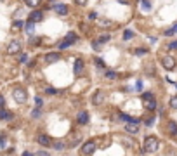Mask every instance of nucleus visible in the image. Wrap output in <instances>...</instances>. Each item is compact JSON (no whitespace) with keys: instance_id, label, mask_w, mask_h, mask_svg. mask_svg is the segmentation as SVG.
I'll use <instances>...</instances> for the list:
<instances>
[{"instance_id":"33","label":"nucleus","mask_w":177,"mask_h":156,"mask_svg":"<svg viewBox=\"0 0 177 156\" xmlns=\"http://www.w3.org/2000/svg\"><path fill=\"white\" fill-rule=\"evenodd\" d=\"M14 28L16 30H21L23 28V21H14Z\"/></svg>"},{"instance_id":"5","label":"nucleus","mask_w":177,"mask_h":156,"mask_svg":"<svg viewBox=\"0 0 177 156\" xmlns=\"http://www.w3.org/2000/svg\"><path fill=\"white\" fill-rule=\"evenodd\" d=\"M125 132L130 134V135L139 134V123L137 122H127V125H125Z\"/></svg>"},{"instance_id":"40","label":"nucleus","mask_w":177,"mask_h":156,"mask_svg":"<svg viewBox=\"0 0 177 156\" xmlns=\"http://www.w3.org/2000/svg\"><path fill=\"white\" fill-rule=\"evenodd\" d=\"M136 89H137V90L143 89V82H137V83H136Z\"/></svg>"},{"instance_id":"28","label":"nucleus","mask_w":177,"mask_h":156,"mask_svg":"<svg viewBox=\"0 0 177 156\" xmlns=\"http://www.w3.org/2000/svg\"><path fill=\"white\" fill-rule=\"evenodd\" d=\"M38 2H40V0H26V5H30V7H37Z\"/></svg>"},{"instance_id":"31","label":"nucleus","mask_w":177,"mask_h":156,"mask_svg":"<svg viewBox=\"0 0 177 156\" xmlns=\"http://www.w3.org/2000/svg\"><path fill=\"white\" fill-rule=\"evenodd\" d=\"M40 115H42V111H40V108H38V106H37V109H35V111L31 113V116H33V118H38V116H40Z\"/></svg>"},{"instance_id":"4","label":"nucleus","mask_w":177,"mask_h":156,"mask_svg":"<svg viewBox=\"0 0 177 156\" xmlns=\"http://www.w3.org/2000/svg\"><path fill=\"white\" fill-rule=\"evenodd\" d=\"M82 154H92V153L96 151V141H87L85 144L82 146Z\"/></svg>"},{"instance_id":"17","label":"nucleus","mask_w":177,"mask_h":156,"mask_svg":"<svg viewBox=\"0 0 177 156\" xmlns=\"http://www.w3.org/2000/svg\"><path fill=\"white\" fill-rule=\"evenodd\" d=\"M66 40H68L70 44H75V42L78 40V37H76V33H75V31H70V33L66 35Z\"/></svg>"},{"instance_id":"39","label":"nucleus","mask_w":177,"mask_h":156,"mask_svg":"<svg viewBox=\"0 0 177 156\" xmlns=\"http://www.w3.org/2000/svg\"><path fill=\"white\" fill-rule=\"evenodd\" d=\"M169 49H170V50H172V49H177V42H172V44L169 45Z\"/></svg>"},{"instance_id":"32","label":"nucleus","mask_w":177,"mask_h":156,"mask_svg":"<svg viewBox=\"0 0 177 156\" xmlns=\"http://www.w3.org/2000/svg\"><path fill=\"white\" fill-rule=\"evenodd\" d=\"M26 61H28V56H26V54H21V56H19V63H21V64H24Z\"/></svg>"},{"instance_id":"38","label":"nucleus","mask_w":177,"mask_h":156,"mask_svg":"<svg viewBox=\"0 0 177 156\" xmlns=\"http://www.w3.org/2000/svg\"><path fill=\"white\" fill-rule=\"evenodd\" d=\"M75 4H78V5H85V4H87V0H75Z\"/></svg>"},{"instance_id":"10","label":"nucleus","mask_w":177,"mask_h":156,"mask_svg":"<svg viewBox=\"0 0 177 156\" xmlns=\"http://www.w3.org/2000/svg\"><path fill=\"white\" fill-rule=\"evenodd\" d=\"M19 50H21V44H19L18 40H14V42H11V44H9V47H7L9 54H18Z\"/></svg>"},{"instance_id":"6","label":"nucleus","mask_w":177,"mask_h":156,"mask_svg":"<svg viewBox=\"0 0 177 156\" xmlns=\"http://www.w3.org/2000/svg\"><path fill=\"white\" fill-rule=\"evenodd\" d=\"M162 66L165 68V70H174V68H175V59H174L172 56H165L162 59Z\"/></svg>"},{"instance_id":"15","label":"nucleus","mask_w":177,"mask_h":156,"mask_svg":"<svg viewBox=\"0 0 177 156\" xmlns=\"http://www.w3.org/2000/svg\"><path fill=\"white\" fill-rule=\"evenodd\" d=\"M42 18H44V14H42L40 11H33V12L30 14V21H33V23L42 21Z\"/></svg>"},{"instance_id":"42","label":"nucleus","mask_w":177,"mask_h":156,"mask_svg":"<svg viewBox=\"0 0 177 156\" xmlns=\"http://www.w3.org/2000/svg\"><path fill=\"white\" fill-rule=\"evenodd\" d=\"M172 30H174V33H175V31H177V24H175V26H174Z\"/></svg>"},{"instance_id":"29","label":"nucleus","mask_w":177,"mask_h":156,"mask_svg":"<svg viewBox=\"0 0 177 156\" xmlns=\"http://www.w3.org/2000/svg\"><path fill=\"white\" fill-rule=\"evenodd\" d=\"M70 45H71V44H70L68 40H64V42H61V44H59V49H61V50H63V49H68Z\"/></svg>"},{"instance_id":"20","label":"nucleus","mask_w":177,"mask_h":156,"mask_svg":"<svg viewBox=\"0 0 177 156\" xmlns=\"http://www.w3.org/2000/svg\"><path fill=\"white\" fill-rule=\"evenodd\" d=\"M111 40V37H109L108 33H104V35H101V37H99V40H97V44L101 45V44H106V42H109Z\"/></svg>"},{"instance_id":"25","label":"nucleus","mask_w":177,"mask_h":156,"mask_svg":"<svg viewBox=\"0 0 177 156\" xmlns=\"http://www.w3.org/2000/svg\"><path fill=\"white\" fill-rule=\"evenodd\" d=\"M134 54H136V56H146V54H148V49H136V50H134Z\"/></svg>"},{"instance_id":"41","label":"nucleus","mask_w":177,"mask_h":156,"mask_svg":"<svg viewBox=\"0 0 177 156\" xmlns=\"http://www.w3.org/2000/svg\"><path fill=\"white\" fill-rule=\"evenodd\" d=\"M89 18H91V19H96V18H97V14H96V12H91V16H89Z\"/></svg>"},{"instance_id":"9","label":"nucleus","mask_w":177,"mask_h":156,"mask_svg":"<svg viewBox=\"0 0 177 156\" xmlns=\"http://www.w3.org/2000/svg\"><path fill=\"white\" fill-rule=\"evenodd\" d=\"M54 11L59 16H68L70 9H68V5H64V4H54Z\"/></svg>"},{"instance_id":"8","label":"nucleus","mask_w":177,"mask_h":156,"mask_svg":"<svg viewBox=\"0 0 177 156\" xmlns=\"http://www.w3.org/2000/svg\"><path fill=\"white\" fill-rule=\"evenodd\" d=\"M61 59V54L59 52H49L45 56V63L47 64H54V63H57V61Z\"/></svg>"},{"instance_id":"22","label":"nucleus","mask_w":177,"mask_h":156,"mask_svg":"<svg viewBox=\"0 0 177 156\" xmlns=\"http://www.w3.org/2000/svg\"><path fill=\"white\" fill-rule=\"evenodd\" d=\"M130 38H134V31L132 30H125L123 31V40H130Z\"/></svg>"},{"instance_id":"16","label":"nucleus","mask_w":177,"mask_h":156,"mask_svg":"<svg viewBox=\"0 0 177 156\" xmlns=\"http://www.w3.org/2000/svg\"><path fill=\"white\" fill-rule=\"evenodd\" d=\"M169 132H170V135H177V123L174 122H169Z\"/></svg>"},{"instance_id":"1","label":"nucleus","mask_w":177,"mask_h":156,"mask_svg":"<svg viewBox=\"0 0 177 156\" xmlns=\"http://www.w3.org/2000/svg\"><path fill=\"white\" fill-rule=\"evenodd\" d=\"M160 148V142L156 137H153V135H148L146 139H144V148L141 153H156Z\"/></svg>"},{"instance_id":"27","label":"nucleus","mask_w":177,"mask_h":156,"mask_svg":"<svg viewBox=\"0 0 177 156\" xmlns=\"http://www.w3.org/2000/svg\"><path fill=\"white\" fill-rule=\"evenodd\" d=\"M170 108H174V109H177V96H174L172 99H170Z\"/></svg>"},{"instance_id":"35","label":"nucleus","mask_w":177,"mask_h":156,"mask_svg":"<svg viewBox=\"0 0 177 156\" xmlns=\"http://www.w3.org/2000/svg\"><path fill=\"white\" fill-rule=\"evenodd\" d=\"M96 66L97 68H104V61L102 59H96Z\"/></svg>"},{"instance_id":"19","label":"nucleus","mask_w":177,"mask_h":156,"mask_svg":"<svg viewBox=\"0 0 177 156\" xmlns=\"http://www.w3.org/2000/svg\"><path fill=\"white\" fill-rule=\"evenodd\" d=\"M24 30H26L28 33H33V30H35V23L28 19V23H26V24H24Z\"/></svg>"},{"instance_id":"30","label":"nucleus","mask_w":177,"mask_h":156,"mask_svg":"<svg viewBox=\"0 0 177 156\" xmlns=\"http://www.w3.org/2000/svg\"><path fill=\"white\" fill-rule=\"evenodd\" d=\"M45 92L49 94V96H54V94H59V90H57V89H52V87H49V89H47Z\"/></svg>"},{"instance_id":"37","label":"nucleus","mask_w":177,"mask_h":156,"mask_svg":"<svg viewBox=\"0 0 177 156\" xmlns=\"http://www.w3.org/2000/svg\"><path fill=\"white\" fill-rule=\"evenodd\" d=\"M5 106V99H4V96H0V108H4Z\"/></svg>"},{"instance_id":"14","label":"nucleus","mask_w":177,"mask_h":156,"mask_svg":"<svg viewBox=\"0 0 177 156\" xmlns=\"http://www.w3.org/2000/svg\"><path fill=\"white\" fill-rule=\"evenodd\" d=\"M102 101H104V92H102V90L96 92V96H94V104H96V106H101Z\"/></svg>"},{"instance_id":"36","label":"nucleus","mask_w":177,"mask_h":156,"mask_svg":"<svg viewBox=\"0 0 177 156\" xmlns=\"http://www.w3.org/2000/svg\"><path fill=\"white\" fill-rule=\"evenodd\" d=\"M153 123H154V118H148V120H146V125H148V127H151Z\"/></svg>"},{"instance_id":"21","label":"nucleus","mask_w":177,"mask_h":156,"mask_svg":"<svg viewBox=\"0 0 177 156\" xmlns=\"http://www.w3.org/2000/svg\"><path fill=\"white\" fill-rule=\"evenodd\" d=\"M106 78H108V80H117V78H118V73H117V71H106Z\"/></svg>"},{"instance_id":"11","label":"nucleus","mask_w":177,"mask_h":156,"mask_svg":"<svg viewBox=\"0 0 177 156\" xmlns=\"http://www.w3.org/2000/svg\"><path fill=\"white\" fill-rule=\"evenodd\" d=\"M76 122H78L80 125H87V123H89V115H87V111L78 113V116H76Z\"/></svg>"},{"instance_id":"23","label":"nucleus","mask_w":177,"mask_h":156,"mask_svg":"<svg viewBox=\"0 0 177 156\" xmlns=\"http://www.w3.org/2000/svg\"><path fill=\"white\" fill-rule=\"evenodd\" d=\"M141 5H143L144 11H149V9H151V2H149V0H141Z\"/></svg>"},{"instance_id":"26","label":"nucleus","mask_w":177,"mask_h":156,"mask_svg":"<svg viewBox=\"0 0 177 156\" xmlns=\"http://www.w3.org/2000/svg\"><path fill=\"white\" fill-rule=\"evenodd\" d=\"M0 146L7 148V137H5V134H0Z\"/></svg>"},{"instance_id":"12","label":"nucleus","mask_w":177,"mask_h":156,"mask_svg":"<svg viewBox=\"0 0 177 156\" xmlns=\"http://www.w3.org/2000/svg\"><path fill=\"white\" fill-rule=\"evenodd\" d=\"M0 120H4V122L12 120V113L7 111V109H4V108H0Z\"/></svg>"},{"instance_id":"7","label":"nucleus","mask_w":177,"mask_h":156,"mask_svg":"<svg viewBox=\"0 0 177 156\" xmlns=\"http://www.w3.org/2000/svg\"><path fill=\"white\" fill-rule=\"evenodd\" d=\"M37 142H38L40 146H44V148H49V146L52 144L50 137H49V135H45V134H40V135H38V137H37Z\"/></svg>"},{"instance_id":"2","label":"nucleus","mask_w":177,"mask_h":156,"mask_svg":"<svg viewBox=\"0 0 177 156\" xmlns=\"http://www.w3.org/2000/svg\"><path fill=\"white\" fill-rule=\"evenodd\" d=\"M143 101H144V108L149 109V111H154L156 109V99L151 92H144L143 94Z\"/></svg>"},{"instance_id":"3","label":"nucleus","mask_w":177,"mask_h":156,"mask_svg":"<svg viewBox=\"0 0 177 156\" xmlns=\"http://www.w3.org/2000/svg\"><path fill=\"white\" fill-rule=\"evenodd\" d=\"M12 97H14L16 102H19V104H24L28 101V94H26V90H23V89L12 90Z\"/></svg>"},{"instance_id":"18","label":"nucleus","mask_w":177,"mask_h":156,"mask_svg":"<svg viewBox=\"0 0 177 156\" xmlns=\"http://www.w3.org/2000/svg\"><path fill=\"white\" fill-rule=\"evenodd\" d=\"M54 149H56V151H64V149H66V144H64L63 141H57V142H54Z\"/></svg>"},{"instance_id":"34","label":"nucleus","mask_w":177,"mask_h":156,"mask_svg":"<svg viewBox=\"0 0 177 156\" xmlns=\"http://www.w3.org/2000/svg\"><path fill=\"white\" fill-rule=\"evenodd\" d=\"M35 104H37V106H38V108H40V106H42V104H44V101H42V97H35Z\"/></svg>"},{"instance_id":"13","label":"nucleus","mask_w":177,"mask_h":156,"mask_svg":"<svg viewBox=\"0 0 177 156\" xmlns=\"http://www.w3.org/2000/svg\"><path fill=\"white\" fill-rule=\"evenodd\" d=\"M73 71H75L76 76H80V73L83 71V61L82 59H76L75 61V68H73Z\"/></svg>"},{"instance_id":"24","label":"nucleus","mask_w":177,"mask_h":156,"mask_svg":"<svg viewBox=\"0 0 177 156\" xmlns=\"http://www.w3.org/2000/svg\"><path fill=\"white\" fill-rule=\"evenodd\" d=\"M28 42H30V45H38V44L42 42V38H40V37H31Z\"/></svg>"}]
</instances>
